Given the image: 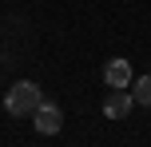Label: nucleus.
<instances>
[{"instance_id": "1", "label": "nucleus", "mask_w": 151, "mask_h": 147, "mask_svg": "<svg viewBox=\"0 0 151 147\" xmlns=\"http://www.w3.org/2000/svg\"><path fill=\"white\" fill-rule=\"evenodd\" d=\"M40 103H44V92H40L32 80H20V84L8 87V95H4V111L12 119H32Z\"/></svg>"}, {"instance_id": "3", "label": "nucleus", "mask_w": 151, "mask_h": 147, "mask_svg": "<svg viewBox=\"0 0 151 147\" xmlns=\"http://www.w3.org/2000/svg\"><path fill=\"white\" fill-rule=\"evenodd\" d=\"M131 64L127 60H119V56H115V60H107L104 64V84L107 87H131Z\"/></svg>"}, {"instance_id": "4", "label": "nucleus", "mask_w": 151, "mask_h": 147, "mask_svg": "<svg viewBox=\"0 0 151 147\" xmlns=\"http://www.w3.org/2000/svg\"><path fill=\"white\" fill-rule=\"evenodd\" d=\"M32 119H36V131H44V135H56V131L64 127V115H60L56 103H40Z\"/></svg>"}, {"instance_id": "2", "label": "nucleus", "mask_w": 151, "mask_h": 147, "mask_svg": "<svg viewBox=\"0 0 151 147\" xmlns=\"http://www.w3.org/2000/svg\"><path fill=\"white\" fill-rule=\"evenodd\" d=\"M135 108V95L127 92V87H111L104 100V115L107 119H127V111Z\"/></svg>"}, {"instance_id": "5", "label": "nucleus", "mask_w": 151, "mask_h": 147, "mask_svg": "<svg viewBox=\"0 0 151 147\" xmlns=\"http://www.w3.org/2000/svg\"><path fill=\"white\" fill-rule=\"evenodd\" d=\"M131 95H135V103L151 108V76H139V80H131Z\"/></svg>"}]
</instances>
